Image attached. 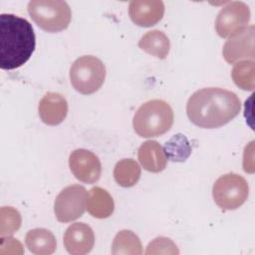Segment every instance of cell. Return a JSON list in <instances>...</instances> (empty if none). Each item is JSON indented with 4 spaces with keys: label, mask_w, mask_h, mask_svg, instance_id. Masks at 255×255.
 <instances>
[{
    "label": "cell",
    "mask_w": 255,
    "mask_h": 255,
    "mask_svg": "<svg viewBox=\"0 0 255 255\" xmlns=\"http://www.w3.org/2000/svg\"><path fill=\"white\" fill-rule=\"evenodd\" d=\"M164 4L160 0H133L128 5L130 20L139 27H151L163 17Z\"/></svg>",
    "instance_id": "7c38bea8"
},
{
    "label": "cell",
    "mask_w": 255,
    "mask_h": 255,
    "mask_svg": "<svg viewBox=\"0 0 255 255\" xmlns=\"http://www.w3.org/2000/svg\"><path fill=\"white\" fill-rule=\"evenodd\" d=\"M137 45L142 51L158 59H165L170 49L168 37L159 30L146 32L139 39Z\"/></svg>",
    "instance_id": "e0dca14e"
},
{
    "label": "cell",
    "mask_w": 255,
    "mask_h": 255,
    "mask_svg": "<svg viewBox=\"0 0 255 255\" xmlns=\"http://www.w3.org/2000/svg\"><path fill=\"white\" fill-rule=\"evenodd\" d=\"M165 152L173 161H183L190 153V146L185 136L176 134L165 144Z\"/></svg>",
    "instance_id": "7402d4cb"
},
{
    "label": "cell",
    "mask_w": 255,
    "mask_h": 255,
    "mask_svg": "<svg viewBox=\"0 0 255 255\" xmlns=\"http://www.w3.org/2000/svg\"><path fill=\"white\" fill-rule=\"evenodd\" d=\"M249 194L246 179L234 172L221 175L212 187L215 203L223 210H234L245 203Z\"/></svg>",
    "instance_id": "8992f818"
},
{
    "label": "cell",
    "mask_w": 255,
    "mask_h": 255,
    "mask_svg": "<svg viewBox=\"0 0 255 255\" xmlns=\"http://www.w3.org/2000/svg\"><path fill=\"white\" fill-rule=\"evenodd\" d=\"M237 95L221 88H204L194 92L186 104L190 122L202 128H217L231 122L240 112Z\"/></svg>",
    "instance_id": "6da1fadb"
},
{
    "label": "cell",
    "mask_w": 255,
    "mask_h": 255,
    "mask_svg": "<svg viewBox=\"0 0 255 255\" xmlns=\"http://www.w3.org/2000/svg\"><path fill=\"white\" fill-rule=\"evenodd\" d=\"M64 247L72 255H85L91 252L95 244L93 229L86 223L76 222L65 231Z\"/></svg>",
    "instance_id": "8fae6325"
},
{
    "label": "cell",
    "mask_w": 255,
    "mask_h": 255,
    "mask_svg": "<svg viewBox=\"0 0 255 255\" xmlns=\"http://www.w3.org/2000/svg\"><path fill=\"white\" fill-rule=\"evenodd\" d=\"M87 189L80 184H72L60 191L54 202V212L60 222L68 223L80 218L86 209Z\"/></svg>",
    "instance_id": "52a82bcc"
},
{
    "label": "cell",
    "mask_w": 255,
    "mask_h": 255,
    "mask_svg": "<svg viewBox=\"0 0 255 255\" xmlns=\"http://www.w3.org/2000/svg\"><path fill=\"white\" fill-rule=\"evenodd\" d=\"M114 255H140L142 245L138 236L130 230H122L117 233L112 244Z\"/></svg>",
    "instance_id": "d6986e66"
},
{
    "label": "cell",
    "mask_w": 255,
    "mask_h": 255,
    "mask_svg": "<svg viewBox=\"0 0 255 255\" xmlns=\"http://www.w3.org/2000/svg\"><path fill=\"white\" fill-rule=\"evenodd\" d=\"M255 27L251 25L240 34L226 41L222 49L224 60L228 64H234L241 59H251L255 57L254 52Z\"/></svg>",
    "instance_id": "30bf717a"
},
{
    "label": "cell",
    "mask_w": 255,
    "mask_h": 255,
    "mask_svg": "<svg viewBox=\"0 0 255 255\" xmlns=\"http://www.w3.org/2000/svg\"><path fill=\"white\" fill-rule=\"evenodd\" d=\"M22 218L18 210L11 206H3L0 209V235L9 236L15 233L21 226Z\"/></svg>",
    "instance_id": "44dd1931"
},
{
    "label": "cell",
    "mask_w": 255,
    "mask_h": 255,
    "mask_svg": "<svg viewBox=\"0 0 255 255\" xmlns=\"http://www.w3.org/2000/svg\"><path fill=\"white\" fill-rule=\"evenodd\" d=\"M0 246L9 247L7 253L8 254H23V246L22 244L13 237H1V243Z\"/></svg>",
    "instance_id": "cb8c5ba5"
},
{
    "label": "cell",
    "mask_w": 255,
    "mask_h": 255,
    "mask_svg": "<svg viewBox=\"0 0 255 255\" xmlns=\"http://www.w3.org/2000/svg\"><path fill=\"white\" fill-rule=\"evenodd\" d=\"M141 174L139 164L131 158H124L114 168L116 182L122 187H131L137 183Z\"/></svg>",
    "instance_id": "ac0fdd59"
},
{
    "label": "cell",
    "mask_w": 255,
    "mask_h": 255,
    "mask_svg": "<svg viewBox=\"0 0 255 255\" xmlns=\"http://www.w3.org/2000/svg\"><path fill=\"white\" fill-rule=\"evenodd\" d=\"M36 48L29 21L14 14L0 15V68L14 70L24 65Z\"/></svg>",
    "instance_id": "7a4b0ae2"
},
{
    "label": "cell",
    "mask_w": 255,
    "mask_h": 255,
    "mask_svg": "<svg viewBox=\"0 0 255 255\" xmlns=\"http://www.w3.org/2000/svg\"><path fill=\"white\" fill-rule=\"evenodd\" d=\"M86 209L93 217L104 219L113 214L115 202L106 189L100 186H94L88 192Z\"/></svg>",
    "instance_id": "9a60e30c"
},
{
    "label": "cell",
    "mask_w": 255,
    "mask_h": 255,
    "mask_svg": "<svg viewBox=\"0 0 255 255\" xmlns=\"http://www.w3.org/2000/svg\"><path fill=\"white\" fill-rule=\"evenodd\" d=\"M231 77L234 84L244 91H253L255 88V63L253 60H244L236 63Z\"/></svg>",
    "instance_id": "ffe728a7"
},
{
    "label": "cell",
    "mask_w": 255,
    "mask_h": 255,
    "mask_svg": "<svg viewBox=\"0 0 255 255\" xmlns=\"http://www.w3.org/2000/svg\"><path fill=\"white\" fill-rule=\"evenodd\" d=\"M69 166L74 176L84 183H95L102 174V164L99 157L85 148H78L71 152Z\"/></svg>",
    "instance_id": "9c48e42d"
},
{
    "label": "cell",
    "mask_w": 255,
    "mask_h": 255,
    "mask_svg": "<svg viewBox=\"0 0 255 255\" xmlns=\"http://www.w3.org/2000/svg\"><path fill=\"white\" fill-rule=\"evenodd\" d=\"M145 254H178L179 250L177 246L171 241L169 238L166 237H156L151 242L148 243Z\"/></svg>",
    "instance_id": "603a6c76"
},
{
    "label": "cell",
    "mask_w": 255,
    "mask_h": 255,
    "mask_svg": "<svg viewBox=\"0 0 255 255\" xmlns=\"http://www.w3.org/2000/svg\"><path fill=\"white\" fill-rule=\"evenodd\" d=\"M173 111L162 100H150L135 112L132 127L141 137H155L167 132L173 124Z\"/></svg>",
    "instance_id": "3957f363"
},
{
    "label": "cell",
    "mask_w": 255,
    "mask_h": 255,
    "mask_svg": "<svg viewBox=\"0 0 255 255\" xmlns=\"http://www.w3.org/2000/svg\"><path fill=\"white\" fill-rule=\"evenodd\" d=\"M38 112L42 122L48 126L61 124L68 114V103L59 93H46L38 105Z\"/></svg>",
    "instance_id": "4fadbf2b"
},
{
    "label": "cell",
    "mask_w": 255,
    "mask_h": 255,
    "mask_svg": "<svg viewBox=\"0 0 255 255\" xmlns=\"http://www.w3.org/2000/svg\"><path fill=\"white\" fill-rule=\"evenodd\" d=\"M25 244L36 255H50L55 252L57 241L54 234L45 228H34L27 232Z\"/></svg>",
    "instance_id": "2e32d148"
},
{
    "label": "cell",
    "mask_w": 255,
    "mask_h": 255,
    "mask_svg": "<svg viewBox=\"0 0 255 255\" xmlns=\"http://www.w3.org/2000/svg\"><path fill=\"white\" fill-rule=\"evenodd\" d=\"M106 79V67L97 57L86 55L74 61L70 68V80L74 89L83 95L96 93Z\"/></svg>",
    "instance_id": "5b68a950"
},
{
    "label": "cell",
    "mask_w": 255,
    "mask_h": 255,
    "mask_svg": "<svg viewBox=\"0 0 255 255\" xmlns=\"http://www.w3.org/2000/svg\"><path fill=\"white\" fill-rule=\"evenodd\" d=\"M138 160L146 171L157 173L162 171L167 164L163 147L155 140H146L138 148Z\"/></svg>",
    "instance_id": "5bb4252c"
},
{
    "label": "cell",
    "mask_w": 255,
    "mask_h": 255,
    "mask_svg": "<svg viewBox=\"0 0 255 255\" xmlns=\"http://www.w3.org/2000/svg\"><path fill=\"white\" fill-rule=\"evenodd\" d=\"M27 9L35 24L49 33L67 29L72 18L71 8L65 1L32 0L28 3Z\"/></svg>",
    "instance_id": "277c9868"
},
{
    "label": "cell",
    "mask_w": 255,
    "mask_h": 255,
    "mask_svg": "<svg viewBox=\"0 0 255 255\" xmlns=\"http://www.w3.org/2000/svg\"><path fill=\"white\" fill-rule=\"evenodd\" d=\"M250 21V9L241 1H234L224 6L215 20V30L218 36L230 39L243 32Z\"/></svg>",
    "instance_id": "ba28073f"
}]
</instances>
